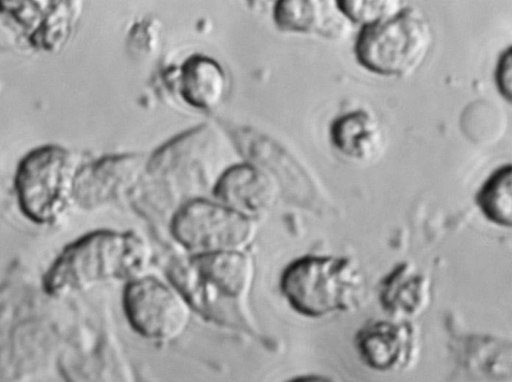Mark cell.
Masks as SVG:
<instances>
[{
	"instance_id": "obj_8",
	"label": "cell",
	"mask_w": 512,
	"mask_h": 382,
	"mask_svg": "<svg viewBox=\"0 0 512 382\" xmlns=\"http://www.w3.org/2000/svg\"><path fill=\"white\" fill-rule=\"evenodd\" d=\"M354 347L361 362L370 370L404 372L418 359L419 334L409 320H369L356 331Z\"/></svg>"
},
{
	"instance_id": "obj_14",
	"label": "cell",
	"mask_w": 512,
	"mask_h": 382,
	"mask_svg": "<svg viewBox=\"0 0 512 382\" xmlns=\"http://www.w3.org/2000/svg\"><path fill=\"white\" fill-rule=\"evenodd\" d=\"M227 81L222 68L203 56L190 58L182 67L179 92L190 105L199 109H213L223 99Z\"/></svg>"
},
{
	"instance_id": "obj_16",
	"label": "cell",
	"mask_w": 512,
	"mask_h": 382,
	"mask_svg": "<svg viewBox=\"0 0 512 382\" xmlns=\"http://www.w3.org/2000/svg\"><path fill=\"white\" fill-rule=\"evenodd\" d=\"M401 1L395 0H343L337 5L351 22L367 26L387 19L402 9Z\"/></svg>"
},
{
	"instance_id": "obj_10",
	"label": "cell",
	"mask_w": 512,
	"mask_h": 382,
	"mask_svg": "<svg viewBox=\"0 0 512 382\" xmlns=\"http://www.w3.org/2000/svg\"><path fill=\"white\" fill-rule=\"evenodd\" d=\"M430 297L429 278L408 261L394 266L378 284L379 304L393 319L411 321L425 311Z\"/></svg>"
},
{
	"instance_id": "obj_6",
	"label": "cell",
	"mask_w": 512,
	"mask_h": 382,
	"mask_svg": "<svg viewBox=\"0 0 512 382\" xmlns=\"http://www.w3.org/2000/svg\"><path fill=\"white\" fill-rule=\"evenodd\" d=\"M170 231L190 255H198L247 251L257 235V224L219 201L194 199L174 213Z\"/></svg>"
},
{
	"instance_id": "obj_15",
	"label": "cell",
	"mask_w": 512,
	"mask_h": 382,
	"mask_svg": "<svg viewBox=\"0 0 512 382\" xmlns=\"http://www.w3.org/2000/svg\"><path fill=\"white\" fill-rule=\"evenodd\" d=\"M482 214L501 227L512 225V170L506 165L496 170L482 185L476 196Z\"/></svg>"
},
{
	"instance_id": "obj_2",
	"label": "cell",
	"mask_w": 512,
	"mask_h": 382,
	"mask_svg": "<svg viewBox=\"0 0 512 382\" xmlns=\"http://www.w3.org/2000/svg\"><path fill=\"white\" fill-rule=\"evenodd\" d=\"M169 281L193 311L219 325L244 326L256 268L247 251L189 255L170 269Z\"/></svg>"
},
{
	"instance_id": "obj_12",
	"label": "cell",
	"mask_w": 512,
	"mask_h": 382,
	"mask_svg": "<svg viewBox=\"0 0 512 382\" xmlns=\"http://www.w3.org/2000/svg\"><path fill=\"white\" fill-rule=\"evenodd\" d=\"M275 21L285 31L315 33L325 38L341 37L347 19L337 1L292 0L280 1L275 8Z\"/></svg>"
},
{
	"instance_id": "obj_1",
	"label": "cell",
	"mask_w": 512,
	"mask_h": 382,
	"mask_svg": "<svg viewBox=\"0 0 512 382\" xmlns=\"http://www.w3.org/2000/svg\"><path fill=\"white\" fill-rule=\"evenodd\" d=\"M147 240L133 231L98 230L63 249L44 276V288L64 296L143 275L151 260Z\"/></svg>"
},
{
	"instance_id": "obj_3",
	"label": "cell",
	"mask_w": 512,
	"mask_h": 382,
	"mask_svg": "<svg viewBox=\"0 0 512 382\" xmlns=\"http://www.w3.org/2000/svg\"><path fill=\"white\" fill-rule=\"evenodd\" d=\"M366 280L351 258L303 255L282 271L279 288L287 304L299 315L321 319L351 312L364 299Z\"/></svg>"
},
{
	"instance_id": "obj_11",
	"label": "cell",
	"mask_w": 512,
	"mask_h": 382,
	"mask_svg": "<svg viewBox=\"0 0 512 382\" xmlns=\"http://www.w3.org/2000/svg\"><path fill=\"white\" fill-rule=\"evenodd\" d=\"M217 200L251 218L268 210L276 199L273 181L251 167L227 171L214 188Z\"/></svg>"
},
{
	"instance_id": "obj_13",
	"label": "cell",
	"mask_w": 512,
	"mask_h": 382,
	"mask_svg": "<svg viewBox=\"0 0 512 382\" xmlns=\"http://www.w3.org/2000/svg\"><path fill=\"white\" fill-rule=\"evenodd\" d=\"M330 134L335 148L356 161L367 162L382 148V127L366 110H355L338 117L331 126Z\"/></svg>"
},
{
	"instance_id": "obj_17",
	"label": "cell",
	"mask_w": 512,
	"mask_h": 382,
	"mask_svg": "<svg viewBox=\"0 0 512 382\" xmlns=\"http://www.w3.org/2000/svg\"><path fill=\"white\" fill-rule=\"evenodd\" d=\"M511 48L505 51L496 68V84L497 87L508 101L511 100V78H512V57Z\"/></svg>"
},
{
	"instance_id": "obj_5",
	"label": "cell",
	"mask_w": 512,
	"mask_h": 382,
	"mask_svg": "<svg viewBox=\"0 0 512 382\" xmlns=\"http://www.w3.org/2000/svg\"><path fill=\"white\" fill-rule=\"evenodd\" d=\"M80 167L73 154L59 145L30 151L15 173V193L21 212L37 224L54 222L74 201Z\"/></svg>"
},
{
	"instance_id": "obj_9",
	"label": "cell",
	"mask_w": 512,
	"mask_h": 382,
	"mask_svg": "<svg viewBox=\"0 0 512 382\" xmlns=\"http://www.w3.org/2000/svg\"><path fill=\"white\" fill-rule=\"evenodd\" d=\"M0 2V13L15 23L31 46L57 50L69 38L79 7L75 1Z\"/></svg>"
},
{
	"instance_id": "obj_4",
	"label": "cell",
	"mask_w": 512,
	"mask_h": 382,
	"mask_svg": "<svg viewBox=\"0 0 512 382\" xmlns=\"http://www.w3.org/2000/svg\"><path fill=\"white\" fill-rule=\"evenodd\" d=\"M432 42V27L426 15L418 8L402 7L393 16L362 27L355 55L373 73L405 77L423 64Z\"/></svg>"
},
{
	"instance_id": "obj_18",
	"label": "cell",
	"mask_w": 512,
	"mask_h": 382,
	"mask_svg": "<svg viewBox=\"0 0 512 382\" xmlns=\"http://www.w3.org/2000/svg\"><path fill=\"white\" fill-rule=\"evenodd\" d=\"M286 382H339L333 377L323 374H303L295 376Z\"/></svg>"
},
{
	"instance_id": "obj_7",
	"label": "cell",
	"mask_w": 512,
	"mask_h": 382,
	"mask_svg": "<svg viewBox=\"0 0 512 382\" xmlns=\"http://www.w3.org/2000/svg\"><path fill=\"white\" fill-rule=\"evenodd\" d=\"M123 310L131 328L154 343H170L188 329L192 308L170 281L143 274L126 283Z\"/></svg>"
}]
</instances>
